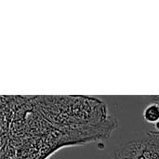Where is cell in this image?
<instances>
[{
    "label": "cell",
    "instance_id": "1",
    "mask_svg": "<svg viewBox=\"0 0 159 159\" xmlns=\"http://www.w3.org/2000/svg\"><path fill=\"white\" fill-rule=\"evenodd\" d=\"M143 117L148 124L156 125L159 121V104L152 102L143 110Z\"/></svg>",
    "mask_w": 159,
    "mask_h": 159
},
{
    "label": "cell",
    "instance_id": "3",
    "mask_svg": "<svg viewBox=\"0 0 159 159\" xmlns=\"http://www.w3.org/2000/svg\"><path fill=\"white\" fill-rule=\"evenodd\" d=\"M154 129H155L157 132H159V121L156 124V125H154Z\"/></svg>",
    "mask_w": 159,
    "mask_h": 159
},
{
    "label": "cell",
    "instance_id": "2",
    "mask_svg": "<svg viewBox=\"0 0 159 159\" xmlns=\"http://www.w3.org/2000/svg\"><path fill=\"white\" fill-rule=\"evenodd\" d=\"M150 100L152 101V102L159 104V95H157V96H150Z\"/></svg>",
    "mask_w": 159,
    "mask_h": 159
}]
</instances>
